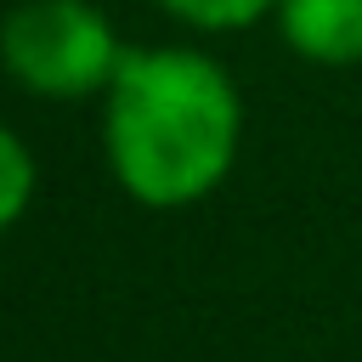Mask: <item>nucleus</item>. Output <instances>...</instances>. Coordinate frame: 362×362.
Returning <instances> with one entry per match:
<instances>
[{
    "instance_id": "obj_1",
    "label": "nucleus",
    "mask_w": 362,
    "mask_h": 362,
    "mask_svg": "<svg viewBox=\"0 0 362 362\" xmlns=\"http://www.w3.org/2000/svg\"><path fill=\"white\" fill-rule=\"evenodd\" d=\"M238 90L204 51H124L107 85V158L130 198L192 204L238 153Z\"/></svg>"
},
{
    "instance_id": "obj_2",
    "label": "nucleus",
    "mask_w": 362,
    "mask_h": 362,
    "mask_svg": "<svg viewBox=\"0 0 362 362\" xmlns=\"http://www.w3.org/2000/svg\"><path fill=\"white\" fill-rule=\"evenodd\" d=\"M6 68L40 96H90L107 90L124 51L107 17L85 0H28L0 28Z\"/></svg>"
},
{
    "instance_id": "obj_3",
    "label": "nucleus",
    "mask_w": 362,
    "mask_h": 362,
    "mask_svg": "<svg viewBox=\"0 0 362 362\" xmlns=\"http://www.w3.org/2000/svg\"><path fill=\"white\" fill-rule=\"evenodd\" d=\"M283 34L311 62H356L362 0H283Z\"/></svg>"
},
{
    "instance_id": "obj_4",
    "label": "nucleus",
    "mask_w": 362,
    "mask_h": 362,
    "mask_svg": "<svg viewBox=\"0 0 362 362\" xmlns=\"http://www.w3.org/2000/svg\"><path fill=\"white\" fill-rule=\"evenodd\" d=\"M28 192H34V158H28V147L0 124V226H11V221L28 209Z\"/></svg>"
},
{
    "instance_id": "obj_5",
    "label": "nucleus",
    "mask_w": 362,
    "mask_h": 362,
    "mask_svg": "<svg viewBox=\"0 0 362 362\" xmlns=\"http://www.w3.org/2000/svg\"><path fill=\"white\" fill-rule=\"evenodd\" d=\"M175 17H187L192 28H243L255 23L272 0H164Z\"/></svg>"
}]
</instances>
